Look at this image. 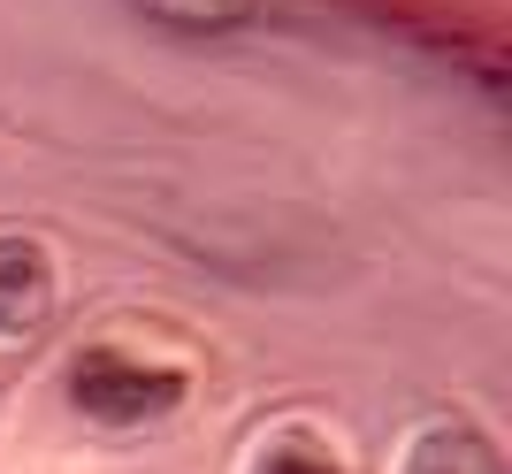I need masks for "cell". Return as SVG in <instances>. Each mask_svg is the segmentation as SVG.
<instances>
[{"label":"cell","mask_w":512,"mask_h":474,"mask_svg":"<svg viewBox=\"0 0 512 474\" xmlns=\"http://www.w3.org/2000/svg\"><path fill=\"white\" fill-rule=\"evenodd\" d=\"M69 398L85 421L130 429V421H161L169 406H184V375L176 367H138L123 352H85L69 367Z\"/></svg>","instance_id":"cell-1"},{"label":"cell","mask_w":512,"mask_h":474,"mask_svg":"<svg viewBox=\"0 0 512 474\" xmlns=\"http://www.w3.org/2000/svg\"><path fill=\"white\" fill-rule=\"evenodd\" d=\"M54 314V268H46L39 245L23 237H0V337H23Z\"/></svg>","instance_id":"cell-2"},{"label":"cell","mask_w":512,"mask_h":474,"mask_svg":"<svg viewBox=\"0 0 512 474\" xmlns=\"http://www.w3.org/2000/svg\"><path fill=\"white\" fill-rule=\"evenodd\" d=\"M406 474H505V459H497V444L482 429L444 421V429H421V436H413Z\"/></svg>","instance_id":"cell-3"},{"label":"cell","mask_w":512,"mask_h":474,"mask_svg":"<svg viewBox=\"0 0 512 474\" xmlns=\"http://www.w3.org/2000/svg\"><path fill=\"white\" fill-rule=\"evenodd\" d=\"M161 31H237V23H253L260 16V0H138Z\"/></svg>","instance_id":"cell-4"},{"label":"cell","mask_w":512,"mask_h":474,"mask_svg":"<svg viewBox=\"0 0 512 474\" xmlns=\"http://www.w3.org/2000/svg\"><path fill=\"white\" fill-rule=\"evenodd\" d=\"M260 474H344V467H337V459H321V452H306V444H283V452L260 459Z\"/></svg>","instance_id":"cell-5"}]
</instances>
